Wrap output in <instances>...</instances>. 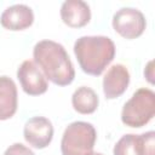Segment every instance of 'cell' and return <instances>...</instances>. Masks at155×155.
<instances>
[{
    "label": "cell",
    "mask_w": 155,
    "mask_h": 155,
    "mask_svg": "<svg viewBox=\"0 0 155 155\" xmlns=\"http://www.w3.org/2000/svg\"><path fill=\"white\" fill-rule=\"evenodd\" d=\"M143 142H144V151L145 155H154V144H155V132L149 131L142 133Z\"/></svg>",
    "instance_id": "15"
},
{
    "label": "cell",
    "mask_w": 155,
    "mask_h": 155,
    "mask_svg": "<svg viewBox=\"0 0 155 155\" xmlns=\"http://www.w3.org/2000/svg\"><path fill=\"white\" fill-rule=\"evenodd\" d=\"M25 142L35 149H45L53 138V125L45 116L30 117L23 128Z\"/></svg>",
    "instance_id": "7"
},
{
    "label": "cell",
    "mask_w": 155,
    "mask_h": 155,
    "mask_svg": "<svg viewBox=\"0 0 155 155\" xmlns=\"http://www.w3.org/2000/svg\"><path fill=\"white\" fill-rule=\"evenodd\" d=\"M113 155H145L142 134H124L114 145Z\"/></svg>",
    "instance_id": "13"
},
{
    "label": "cell",
    "mask_w": 155,
    "mask_h": 155,
    "mask_svg": "<svg viewBox=\"0 0 155 155\" xmlns=\"http://www.w3.org/2000/svg\"><path fill=\"white\" fill-rule=\"evenodd\" d=\"M155 115V93L150 88H138L124 104L121 121L124 125L139 128L149 124Z\"/></svg>",
    "instance_id": "3"
},
{
    "label": "cell",
    "mask_w": 155,
    "mask_h": 155,
    "mask_svg": "<svg viewBox=\"0 0 155 155\" xmlns=\"http://www.w3.org/2000/svg\"><path fill=\"white\" fill-rule=\"evenodd\" d=\"M111 25L120 36L127 40H133L144 33L147 28V19L139 10L133 7H122L114 13Z\"/></svg>",
    "instance_id": "5"
},
{
    "label": "cell",
    "mask_w": 155,
    "mask_h": 155,
    "mask_svg": "<svg viewBox=\"0 0 155 155\" xmlns=\"http://www.w3.org/2000/svg\"><path fill=\"white\" fill-rule=\"evenodd\" d=\"M34 63L47 80L57 86H68L75 78L73 62L64 46L53 40H41L33 48Z\"/></svg>",
    "instance_id": "1"
},
{
    "label": "cell",
    "mask_w": 155,
    "mask_h": 155,
    "mask_svg": "<svg viewBox=\"0 0 155 155\" xmlns=\"http://www.w3.org/2000/svg\"><path fill=\"white\" fill-rule=\"evenodd\" d=\"M4 155H35V154L27 145L22 143H13L5 150Z\"/></svg>",
    "instance_id": "14"
},
{
    "label": "cell",
    "mask_w": 155,
    "mask_h": 155,
    "mask_svg": "<svg viewBox=\"0 0 155 155\" xmlns=\"http://www.w3.org/2000/svg\"><path fill=\"white\" fill-rule=\"evenodd\" d=\"M17 79L24 93L29 96L44 94L48 88V82L34 61H24L17 69Z\"/></svg>",
    "instance_id": "6"
},
{
    "label": "cell",
    "mask_w": 155,
    "mask_h": 155,
    "mask_svg": "<svg viewBox=\"0 0 155 155\" xmlns=\"http://www.w3.org/2000/svg\"><path fill=\"white\" fill-rule=\"evenodd\" d=\"M92 155H103L102 153H92Z\"/></svg>",
    "instance_id": "17"
},
{
    "label": "cell",
    "mask_w": 155,
    "mask_h": 155,
    "mask_svg": "<svg viewBox=\"0 0 155 155\" xmlns=\"http://www.w3.org/2000/svg\"><path fill=\"white\" fill-rule=\"evenodd\" d=\"M61 19L70 28H82L91 19V10L82 0H67L61 6Z\"/></svg>",
    "instance_id": "10"
},
{
    "label": "cell",
    "mask_w": 155,
    "mask_h": 155,
    "mask_svg": "<svg viewBox=\"0 0 155 155\" xmlns=\"http://www.w3.org/2000/svg\"><path fill=\"white\" fill-rule=\"evenodd\" d=\"M74 54L81 70L99 76L115 57L114 41L104 35H86L74 42Z\"/></svg>",
    "instance_id": "2"
},
{
    "label": "cell",
    "mask_w": 155,
    "mask_h": 155,
    "mask_svg": "<svg viewBox=\"0 0 155 155\" xmlns=\"http://www.w3.org/2000/svg\"><path fill=\"white\" fill-rule=\"evenodd\" d=\"M97 140L94 126L86 121L69 124L62 136V155H92Z\"/></svg>",
    "instance_id": "4"
},
{
    "label": "cell",
    "mask_w": 155,
    "mask_h": 155,
    "mask_svg": "<svg viewBox=\"0 0 155 155\" xmlns=\"http://www.w3.org/2000/svg\"><path fill=\"white\" fill-rule=\"evenodd\" d=\"M130 71L124 64L111 65L103 78V93L107 99H115L122 96L130 85Z\"/></svg>",
    "instance_id": "8"
},
{
    "label": "cell",
    "mask_w": 155,
    "mask_h": 155,
    "mask_svg": "<svg viewBox=\"0 0 155 155\" xmlns=\"http://www.w3.org/2000/svg\"><path fill=\"white\" fill-rule=\"evenodd\" d=\"M153 61H150V62H148V64H147V67H145V69H144V76L147 78V80L150 82V84H154V73H153Z\"/></svg>",
    "instance_id": "16"
},
{
    "label": "cell",
    "mask_w": 155,
    "mask_h": 155,
    "mask_svg": "<svg viewBox=\"0 0 155 155\" xmlns=\"http://www.w3.org/2000/svg\"><path fill=\"white\" fill-rule=\"evenodd\" d=\"M34 22L33 10L24 4H16L8 6L0 16V24L12 31L24 30L29 28Z\"/></svg>",
    "instance_id": "9"
},
{
    "label": "cell",
    "mask_w": 155,
    "mask_h": 155,
    "mask_svg": "<svg viewBox=\"0 0 155 155\" xmlns=\"http://www.w3.org/2000/svg\"><path fill=\"white\" fill-rule=\"evenodd\" d=\"M99 104L98 94L87 86H81L76 88L71 96V105L75 111L82 115L92 114L97 110Z\"/></svg>",
    "instance_id": "12"
},
{
    "label": "cell",
    "mask_w": 155,
    "mask_h": 155,
    "mask_svg": "<svg viewBox=\"0 0 155 155\" xmlns=\"http://www.w3.org/2000/svg\"><path fill=\"white\" fill-rule=\"evenodd\" d=\"M18 107V92L15 81L2 75L0 76V121L11 119Z\"/></svg>",
    "instance_id": "11"
}]
</instances>
